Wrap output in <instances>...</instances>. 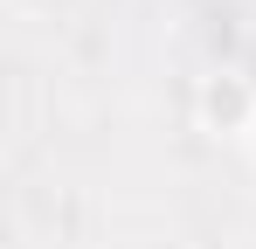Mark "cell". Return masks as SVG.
Here are the masks:
<instances>
[{
    "mask_svg": "<svg viewBox=\"0 0 256 249\" xmlns=\"http://www.w3.org/2000/svg\"><path fill=\"white\" fill-rule=\"evenodd\" d=\"M194 124L208 132V138H250L256 124V76L242 70H208V76L194 83Z\"/></svg>",
    "mask_w": 256,
    "mask_h": 249,
    "instance_id": "obj_1",
    "label": "cell"
},
{
    "mask_svg": "<svg viewBox=\"0 0 256 249\" xmlns=\"http://www.w3.org/2000/svg\"><path fill=\"white\" fill-rule=\"evenodd\" d=\"M242 152H250V160H256V124H250V138H242Z\"/></svg>",
    "mask_w": 256,
    "mask_h": 249,
    "instance_id": "obj_2",
    "label": "cell"
}]
</instances>
